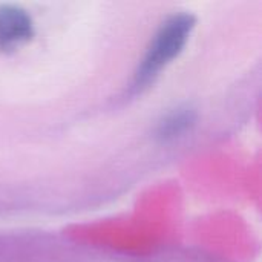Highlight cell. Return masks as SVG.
<instances>
[{
    "instance_id": "obj_3",
    "label": "cell",
    "mask_w": 262,
    "mask_h": 262,
    "mask_svg": "<svg viewBox=\"0 0 262 262\" xmlns=\"http://www.w3.org/2000/svg\"><path fill=\"white\" fill-rule=\"evenodd\" d=\"M198 120V111L190 103H183L167 111L157 124L155 137L161 143H170L193 129Z\"/></svg>"
},
{
    "instance_id": "obj_2",
    "label": "cell",
    "mask_w": 262,
    "mask_h": 262,
    "mask_svg": "<svg viewBox=\"0 0 262 262\" xmlns=\"http://www.w3.org/2000/svg\"><path fill=\"white\" fill-rule=\"evenodd\" d=\"M35 34L31 14L14 3L0 5V52H14L29 43Z\"/></svg>"
},
{
    "instance_id": "obj_1",
    "label": "cell",
    "mask_w": 262,
    "mask_h": 262,
    "mask_svg": "<svg viewBox=\"0 0 262 262\" xmlns=\"http://www.w3.org/2000/svg\"><path fill=\"white\" fill-rule=\"evenodd\" d=\"M196 26V17L192 12L180 11L167 15L154 37L134 74V89L149 88L178 55L184 51L192 31Z\"/></svg>"
}]
</instances>
